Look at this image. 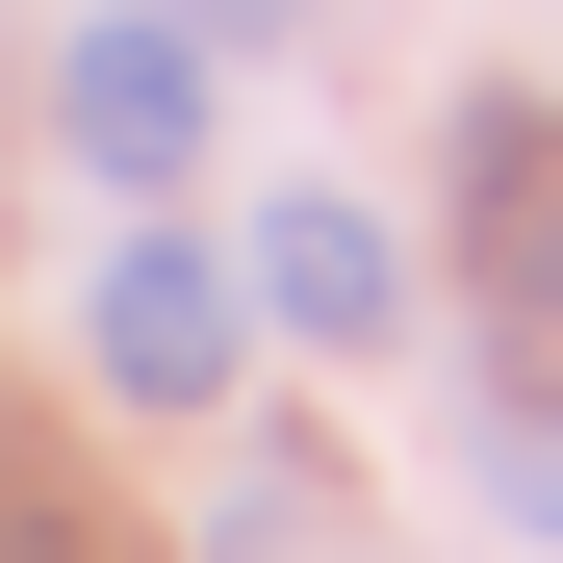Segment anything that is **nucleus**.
I'll return each instance as SVG.
<instances>
[{"mask_svg": "<svg viewBox=\"0 0 563 563\" xmlns=\"http://www.w3.org/2000/svg\"><path fill=\"white\" fill-rule=\"evenodd\" d=\"M461 308H487V358H563V103L538 77H461Z\"/></svg>", "mask_w": 563, "mask_h": 563, "instance_id": "nucleus-1", "label": "nucleus"}, {"mask_svg": "<svg viewBox=\"0 0 563 563\" xmlns=\"http://www.w3.org/2000/svg\"><path fill=\"white\" fill-rule=\"evenodd\" d=\"M154 26H179V52H282L308 0H154Z\"/></svg>", "mask_w": 563, "mask_h": 563, "instance_id": "nucleus-7", "label": "nucleus"}, {"mask_svg": "<svg viewBox=\"0 0 563 563\" xmlns=\"http://www.w3.org/2000/svg\"><path fill=\"white\" fill-rule=\"evenodd\" d=\"M231 282H256V333H308V358H385L410 333V256H385V206H333V179H282V206L231 231Z\"/></svg>", "mask_w": 563, "mask_h": 563, "instance_id": "nucleus-3", "label": "nucleus"}, {"mask_svg": "<svg viewBox=\"0 0 563 563\" xmlns=\"http://www.w3.org/2000/svg\"><path fill=\"white\" fill-rule=\"evenodd\" d=\"M0 563H129V512L77 487V435H26V410H0Z\"/></svg>", "mask_w": 563, "mask_h": 563, "instance_id": "nucleus-6", "label": "nucleus"}, {"mask_svg": "<svg viewBox=\"0 0 563 563\" xmlns=\"http://www.w3.org/2000/svg\"><path fill=\"white\" fill-rule=\"evenodd\" d=\"M77 358H103L129 410H231V358H256V282L206 231H103L77 256Z\"/></svg>", "mask_w": 563, "mask_h": 563, "instance_id": "nucleus-2", "label": "nucleus"}, {"mask_svg": "<svg viewBox=\"0 0 563 563\" xmlns=\"http://www.w3.org/2000/svg\"><path fill=\"white\" fill-rule=\"evenodd\" d=\"M206 103H231V52H179L154 0H129V26H77V52H52V129H77V179H129V206H154L179 154H206Z\"/></svg>", "mask_w": 563, "mask_h": 563, "instance_id": "nucleus-4", "label": "nucleus"}, {"mask_svg": "<svg viewBox=\"0 0 563 563\" xmlns=\"http://www.w3.org/2000/svg\"><path fill=\"white\" fill-rule=\"evenodd\" d=\"M461 487L512 538H563V358H461Z\"/></svg>", "mask_w": 563, "mask_h": 563, "instance_id": "nucleus-5", "label": "nucleus"}]
</instances>
